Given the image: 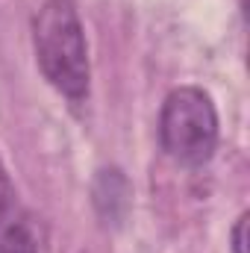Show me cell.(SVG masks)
I'll return each mask as SVG.
<instances>
[{"mask_svg": "<svg viewBox=\"0 0 250 253\" xmlns=\"http://www.w3.org/2000/svg\"><path fill=\"white\" fill-rule=\"evenodd\" d=\"M33 47L44 80L71 103H83L91 85L88 44L74 0H44L33 18Z\"/></svg>", "mask_w": 250, "mask_h": 253, "instance_id": "6da1fadb", "label": "cell"}, {"mask_svg": "<svg viewBox=\"0 0 250 253\" xmlns=\"http://www.w3.org/2000/svg\"><path fill=\"white\" fill-rule=\"evenodd\" d=\"M159 144L183 168H203L218 147V112L197 85L174 88L159 112Z\"/></svg>", "mask_w": 250, "mask_h": 253, "instance_id": "7a4b0ae2", "label": "cell"}, {"mask_svg": "<svg viewBox=\"0 0 250 253\" xmlns=\"http://www.w3.org/2000/svg\"><path fill=\"white\" fill-rule=\"evenodd\" d=\"M0 253H39V239L27 206L0 159Z\"/></svg>", "mask_w": 250, "mask_h": 253, "instance_id": "3957f363", "label": "cell"}, {"mask_svg": "<svg viewBox=\"0 0 250 253\" xmlns=\"http://www.w3.org/2000/svg\"><path fill=\"white\" fill-rule=\"evenodd\" d=\"M91 197L103 224H112V227L124 224L126 212L132 206V189L121 168H100L91 186Z\"/></svg>", "mask_w": 250, "mask_h": 253, "instance_id": "277c9868", "label": "cell"}, {"mask_svg": "<svg viewBox=\"0 0 250 253\" xmlns=\"http://www.w3.org/2000/svg\"><path fill=\"white\" fill-rule=\"evenodd\" d=\"M245 230H248V212L245 215H239V221H236V227H233V253H248V245H245Z\"/></svg>", "mask_w": 250, "mask_h": 253, "instance_id": "5b68a950", "label": "cell"}]
</instances>
